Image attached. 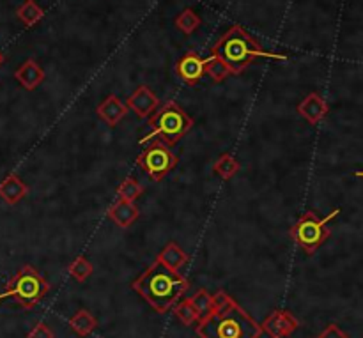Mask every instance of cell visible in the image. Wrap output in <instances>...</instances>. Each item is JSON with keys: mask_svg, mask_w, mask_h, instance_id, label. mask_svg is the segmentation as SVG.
<instances>
[{"mask_svg": "<svg viewBox=\"0 0 363 338\" xmlns=\"http://www.w3.org/2000/svg\"><path fill=\"white\" fill-rule=\"evenodd\" d=\"M188 280L179 271L167 268L156 259L142 276L132 283V289L139 292L158 313H167L188 291Z\"/></svg>", "mask_w": 363, "mask_h": 338, "instance_id": "obj_1", "label": "cell"}, {"mask_svg": "<svg viewBox=\"0 0 363 338\" xmlns=\"http://www.w3.org/2000/svg\"><path fill=\"white\" fill-rule=\"evenodd\" d=\"M262 333L261 324L236 301L224 308H215L197 323V334L200 338H259Z\"/></svg>", "mask_w": 363, "mask_h": 338, "instance_id": "obj_2", "label": "cell"}, {"mask_svg": "<svg viewBox=\"0 0 363 338\" xmlns=\"http://www.w3.org/2000/svg\"><path fill=\"white\" fill-rule=\"evenodd\" d=\"M211 53L224 59L234 70L236 74L243 73L255 59L287 60V56L262 50L261 44L239 25L229 29V32L211 48Z\"/></svg>", "mask_w": 363, "mask_h": 338, "instance_id": "obj_3", "label": "cell"}, {"mask_svg": "<svg viewBox=\"0 0 363 338\" xmlns=\"http://www.w3.org/2000/svg\"><path fill=\"white\" fill-rule=\"evenodd\" d=\"M50 291V283L32 266H23L15 276L9 280L6 291L0 294V301L11 299L23 308H34L43 301Z\"/></svg>", "mask_w": 363, "mask_h": 338, "instance_id": "obj_4", "label": "cell"}, {"mask_svg": "<svg viewBox=\"0 0 363 338\" xmlns=\"http://www.w3.org/2000/svg\"><path fill=\"white\" fill-rule=\"evenodd\" d=\"M149 126L153 128V131L147 136H144L142 142L153 138V136H160V140L165 145L172 148L190 131L193 121L188 117V114L183 108L177 107L174 101H169V103H165L160 110H156L151 115Z\"/></svg>", "mask_w": 363, "mask_h": 338, "instance_id": "obj_5", "label": "cell"}, {"mask_svg": "<svg viewBox=\"0 0 363 338\" xmlns=\"http://www.w3.org/2000/svg\"><path fill=\"white\" fill-rule=\"evenodd\" d=\"M340 213L338 209L331 211L326 218H319L314 211H307L298 218L296 223L291 227V238L294 239V243L298 247L303 248L308 255L316 254L317 248L324 245L328 238H330V223L331 218H335Z\"/></svg>", "mask_w": 363, "mask_h": 338, "instance_id": "obj_6", "label": "cell"}, {"mask_svg": "<svg viewBox=\"0 0 363 338\" xmlns=\"http://www.w3.org/2000/svg\"><path fill=\"white\" fill-rule=\"evenodd\" d=\"M136 163L151 179L162 181L177 165V156L170 151L169 145H165L162 140H156V142L147 145L140 152Z\"/></svg>", "mask_w": 363, "mask_h": 338, "instance_id": "obj_7", "label": "cell"}, {"mask_svg": "<svg viewBox=\"0 0 363 338\" xmlns=\"http://www.w3.org/2000/svg\"><path fill=\"white\" fill-rule=\"evenodd\" d=\"M261 327L272 338H286L300 327V320L287 310H275L268 319H265Z\"/></svg>", "mask_w": 363, "mask_h": 338, "instance_id": "obj_8", "label": "cell"}, {"mask_svg": "<svg viewBox=\"0 0 363 338\" xmlns=\"http://www.w3.org/2000/svg\"><path fill=\"white\" fill-rule=\"evenodd\" d=\"M126 107L132 108L139 119H146L151 117L154 112L158 110L160 100L158 96L154 94L147 85H140V87L128 98Z\"/></svg>", "mask_w": 363, "mask_h": 338, "instance_id": "obj_9", "label": "cell"}, {"mask_svg": "<svg viewBox=\"0 0 363 338\" xmlns=\"http://www.w3.org/2000/svg\"><path fill=\"white\" fill-rule=\"evenodd\" d=\"M176 73L184 84L197 85L205 74L204 71V59L197 52H186L179 60H177Z\"/></svg>", "mask_w": 363, "mask_h": 338, "instance_id": "obj_10", "label": "cell"}, {"mask_svg": "<svg viewBox=\"0 0 363 338\" xmlns=\"http://www.w3.org/2000/svg\"><path fill=\"white\" fill-rule=\"evenodd\" d=\"M298 114H300L305 121L310 122V124H317V122L323 121L324 115L328 114V105L317 92H310V94L298 105Z\"/></svg>", "mask_w": 363, "mask_h": 338, "instance_id": "obj_11", "label": "cell"}, {"mask_svg": "<svg viewBox=\"0 0 363 338\" xmlns=\"http://www.w3.org/2000/svg\"><path fill=\"white\" fill-rule=\"evenodd\" d=\"M27 193H29V186L16 174H9L6 179L0 181V199L9 206H15L20 200L25 199Z\"/></svg>", "mask_w": 363, "mask_h": 338, "instance_id": "obj_12", "label": "cell"}, {"mask_svg": "<svg viewBox=\"0 0 363 338\" xmlns=\"http://www.w3.org/2000/svg\"><path fill=\"white\" fill-rule=\"evenodd\" d=\"M98 115L107 122L108 126H117L121 122V119L128 114V107L126 103H122L117 96H108L101 103L98 105Z\"/></svg>", "mask_w": 363, "mask_h": 338, "instance_id": "obj_13", "label": "cell"}, {"mask_svg": "<svg viewBox=\"0 0 363 338\" xmlns=\"http://www.w3.org/2000/svg\"><path fill=\"white\" fill-rule=\"evenodd\" d=\"M108 218L114 221L117 227L121 228H128L136 218L140 216L139 207L135 206V202H128V200L117 199V202L114 206L108 207Z\"/></svg>", "mask_w": 363, "mask_h": 338, "instance_id": "obj_14", "label": "cell"}, {"mask_svg": "<svg viewBox=\"0 0 363 338\" xmlns=\"http://www.w3.org/2000/svg\"><path fill=\"white\" fill-rule=\"evenodd\" d=\"M15 78L20 82V85H22L23 89H27V91H34L37 85L43 84L44 70L36 63V60L29 59L25 60L18 70H16Z\"/></svg>", "mask_w": 363, "mask_h": 338, "instance_id": "obj_15", "label": "cell"}, {"mask_svg": "<svg viewBox=\"0 0 363 338\" xmlns=\"http://www.w3.org/2000/svg\"><path fill=\"white\" fill-rule=\"evenodd\" d=\"M158 261L162 262L163 266H167V268L177 271V269H181L188 262V255L186 252L181 250L176 243H169L162 252H160Z\"/></svg>", "mask_w": 363, "mask_h": 338, "instance_id": "obj_16", "label": "cell"}, {"mask_svg": "<svg viewBox=\"0 0 363 338\" xmlns=\"http://www.w3.org/2000/svg\"><path fill=\"white\" fill-rule=\"evenodd\" d=\"M204 71L205 74L213 78L215 82H224L225 78H229L231 74H236L234 70H232L224 59H220L218 56H213V53H211V57L204 59Z\"/></svg>", "mask_w": 363, "mask_h": 338, "instance_id": "obj_17", "label": "cell"}, {"mask_svg": "<svg viewBox=\"0 0 363 338\" xmlns=\"http://www.w3.org/2000/svg\"><path fill=\"white\" fill-rule=\"evenodd\" d=\"M70 326L78 337H89L98 327V320L96 317H92L89 310H78L70 319Z\"/></svg>", "mask_w": 363, "mask_h": 338, "instance_id": "obj_18", "label": "cell"}, {"mask_svg": "<svg viewBox=\"0 0 363 338\" xmlns=\"http://www.w3.org/2000/svg\"><path fill=\"white\" fill-rule=\"evenodd\" d=\"M16 15H18V18L22 20L27 27H34L41 18H43L44 11L34 2V0H25V2L18 8Z\"/></svg>", "mask_w": 363, "mask_h": 338, "instance_id": "obj_19", "label": "cell"}, {"mask_svg": "<svg viewBox=\"0 0 363 338\" xmlns=\"http://www.w3.org/2000/svg\"><path fill=\"white\" fill-rule=\"evenodd\" d=\"M213 170H215V174H217L218 177H222L224 181H227V179H231V177H234L236 174L239 172V163H238V160L234 158V156L222 155L220 158L215 162Z\"/></svg>", "mask_w": 363, "mask_h": 338, "instance_id": "obj_20", "label": "cell"}, {"mask_svg": "<svg viewBox=\"0 0 363 338\" xmlns=\"http://www.w3.org/2000/svg\"><path fill=\"white\" fill-rule=\"evenodd\" d=\"M172 308H174V313H176L177 319H179L184 326H193V324H197L198 320H200L198 319L197 310H195V306L191 305L190 298L179 299V301H177Z\"/></svg>", "mask_w": 363, "mask_h": 338, "instance_id": "obj_21", "label": "cell"}, {"mask_svg": "<svg viewBox=\"0 0 363 338\" xmlns=\"http://www.w3.org/2000/svg\"><path fill=\"white\" fill-rule=\"evenodd\" d=\"M176 27L183 34L190 36V34H193L195 30L200 27V16H198L193 9H190V8L183 9L181 15H177V18H176Z\"/></svg>", "mask_w": 363, "mask_h": 338, "instance_id": "obj_22", "label": "cell"}, {"mask_svg": "<svg viewBox=\"0 0 363 338\" xmlns=\"http://www.w3.org/2000/svg\"><path fill=\"white\" fill-rule=\"evenodd\" d=\"M191 305L195 306L198 313V319H204V317L210 316L213 312V294L205 291V289H198L193 296L190 298Z\"/></svg>", "mask_w": 363, "mask_h": 338, "instance_id": "obj_23", "label": "cell"}, {"mask_svg": "<svg viewBox=\"0 0 363 338\" xmlns=\"http://www.w3.org/2000/svg\"><path fill=\"white\" fill-rule=\"evenodd\" d=\"M144 186L135 181L133 177H126L117 188V197L122 200H128V202H135L140 195H142Z\"/></svg>", "mask_w": 363, "mask_h": 338, "instance_id": "obj_24", "label": "cell"}, {"mask_svg": "<svg viewBox=\"0 0 363 338\" xmlns=\"http://www.w3.org/2000/svg\"><path fill=\"white\" fill-rule=\"evenodd\" d=\"M68 271H70V275L73 276L75 280H78V282H85V280L92 275V264L84 257V255H80V257H77L71 262Z\"/></svg>", "mask_w": 363, "mask_h": 338, "instance_id": "obj_25", "label": "cell"}, {"mask_svg": "<svg viewBox=\"0 0 363 338\" xmlns=\"http://www.w3.org/2000/svg\"><path fill=\"white\" fill-rule=\"evenodd\" d=\"M317 338H349V334L345 333V331H342L337 324H328V326L317 334Z\"/></svg>", "mask_w": 363, "mask_h": 338, "instance_id": "obj_26", "label": "cell"}, {"mask_svg": "<svg viewBox=\"0 0 363 338\" xmlns=\"http://www.w3.org/2000/svg\"><path fill=\"white\" fill-rule=\"evenodd\" d=\"M27 338H56L53 331L46 326L44 323H39L34 326V330L27 334Z\"/></svg>", "mask_w": 363, "mask_h": 338, "instance_id": "obj_27", "label": "cell"}, {"mask_svg": "<svg viewBox=\"0 0 363 338\" xmlns=\"http://www.w3.org/2000/svg\"><path fill=\"white\" fill-rule=\"evenodd\" d=\"M2 64H4V53L0 52V66H2Z\"/></svg>", "mask_w": 363, "mask_h": 338, "instance_id": "obj_28", "label": "cell"}, {"mask_svg": "<svg viewBox=\"0 0 363 338\" xmlns=\"http://www.w3.org/2000/svg\"><path fill=\"white\" fill-rule=\"evenodd\" d=\"M356 176L362 177V179H363V170H359V172H356Z\"/></svg>", "mask_w": 363, "mask_h": 338, "instance_id": "obj_29", "label": "cell"}]
</instances>
